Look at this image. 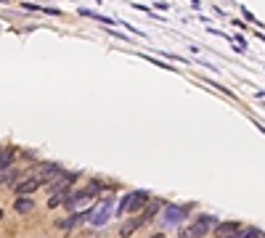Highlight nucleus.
<instances>
[{
	"label": "nucleus",
	"mask_w": 265,
	"mask_h": 238,
	"mask_svg": "<svg viewBox=\"0 0 265 238\" xmlns=\"http://www.w3.org/2000/svg\"><path fill=\"white\" fill-rule=\"evenodd\" d=\"M98 183H93V186H88L85 190H80V193H74V196H69L66 198V206H69V212H80V209H85L90 201H93V193H98Z\"/></svg>",
	"instance_id": "1"
},
{
	"label": "nucleus",
	"mask_w": 265,
	"mask_h": 238,
	"mask_svg": "<svg viewBox=\"0 0 265 238\" xmlns=\"http://www.w3.org/2000/svg\"><path fill=\"white\" fill-rule=\"evenodd\" d=\"M146 201H149V193H146V190H132V193H128L125 201L117 206V214L120 212H141L146 206Z\"/></svg>",
	"instance_id": "2"
},
{
	"label": "nucleus",
	"mask_w": 265,
	"mask_h": 238,
	"mask_svg": "<svg viewBox=\"0 0 265 238\" xmlns=\"http://www.w3.org/2000/svg\"><path fill=\"white\" fill-rule=\"evenodd\" d=\"M212 222H215L212 217H199L197 222H194V225H189V228L181 230V238H201V236H207Z\"/></svg>",
	"instance_id": "3"
},
{
	"label": "nucleus",
	"mask_w": 265,
	"mask_h": 238,
	"mask_svg": "<svg viewBox=\"0 0 265 238\" xmlns=\"http://www.w3.org/2000/svg\"><path fill=\"white\" fill-rule=\"evenodd\" d=\"M191 206H165V212H162V220H165V225H175V222H183L186 214H189Z\"/></svg>",
	"instance_id": "4"
},
{
	"label": "nucleus",
	"mask_w": 265,
	"mask_h": 238,
	"mask_svg": "<svg viewBox=\"0 0 265 238\" xmlns=\"http://www.w3.org/2000/svg\"><path fill=\"white\" fill-rule=\"evenodd\" d=\"M112 212H114V204H112V201H104V204L98 206V212L90 214V222H93L96 228H101V225L109 220V214H112Z\"/></svg>",
	"instance_id": "5"
},
{
	"label": "nucleus",
	"mask_w": 265,
	"mask_h": 238,
	"mask_svg": "<svg viewBox=\"0 0 265 238\" xmlns=\"http://www.w3.org/2000/svg\"><path fill=\"white\" fill-rule=\"evenodd\" d=\"M59 172H61V170H59L56 164H40V167H37V170H35L32 175H35V178H37V180H40L43 186H45V183H51V180L56 178Z\"/></svg>",
	"instance_id": "6"
},
{
	"label": "nucleus",
	"mask_w": 265,
	"mask_h": 238,
	"mask_svg": "<svg viewBox=\"0 0 265 238\" xmlns=\"http://www.w3.org/2000/svg\"><path fill=\"white\" fill-rule=\"evenodd\" d=\"M40 186H43V183H40V180H37V178H35V175H29V178H27V180H21V183H16V193H19V196H32V193H35V190H37V188H40Z\"/></svg>",
	"instance_id": "7"
},
{
	"label": "nucleus",
	"mask_w": 265,
	"mask_h": 238,
	"mask_svg": "<svg viewBox=\"0 0 265 238\" xmlns=\"http://www.w3.org/2000/svg\"><path fill=\"white\" fill-rule=\"evenodd\" d=\"M74 178L72 175H64V172H59L56 175V180H51V193H59V190H66L69 188V183H72Z\"/></svg>",
	"instance_id": "8"
},
{
	"label": "nucleus",
	"mask_w": 265,
	"mask_h": 238,
	"mask_svg": "<svg viewBox=\"0 0 265 238\" xmlns=\"http://www.w3.org/2000/svg\"><path fill=\"white\" fill-rule=\"evenodd\" d=\"M241 225H239V222H223V225H217V230H215V236L217 238H228L231 233H236V230H239Z\"/></svg>",
	"instance_id": "9"
},
{
	"label": "nucleus",
	"mask_w": 265,
	"mask_h": 238,
	"mask_svg": "<svg viewBox=\"0 0 265 238\" xmlns=\"http://www.w3.org/2000/svg\"><path fill=\"white\" fill-rule=\"evenodd\" d=\"M228 238H265L263 233H260V230H255V228H244V230H236V233H231Z\"/></svg>",
	"instance_id": "10"
},
{
	"label": "nucleus",
	"mask_w": 265,
	"mask_h": 238,
	"mask_svg": "<svg viewBox=\"0 0 265 238\" xmlns=\"http://www.w3.org/2000/svg\"><path fill=\"white\" fill-rule=\"evenodd\" d=\"M32 206H35L32 196H19V201H16V212H19V214H27V212H32Z\"/></svg>",
	"instance_id": "11"
},
{
	"label": "nucleus",
	"mask_w": 265,
	"mask_h": 238,
	"mask_svg": "<svg viewBox=\"0 0 265 238\" xmlns=\"http://www.w3.org/2000/svg\"><path fill=\"white\" fill-rule=\"evenodd\" d=\"M69 198V190H59V193H51V198H48V206L53 209V206H61V201H66Z\"/></svg>",
	"instance_id": "12"
},
{
	"label": "nucleus",
	"mask_w": 265,
	"mask_h": 238,
	"mask_svg": "<svg viewBox=\"0 0 265 238\" xmlns=\"http://www.w3.org/2000/svg\"><path fill=\"white\" fill-rule=\"evenodd\" d=\"M85 220V214L82 212H77V214H72V217H69V220H64V222H59V225L61 228H64V230H69V228H74V225H80V222Z\"/></svg>",
	"instance_id": "13"
},
{
	"label": "nucleus",
	"mask_w": 265,
	"mask_h": 238,
	"mask_svg": "<svg viewBox=\"0 0 265 238\" xmlns=\"http://www.w3.org/2000/svg\"><path fill=\"white\" fill-rule=\"evenodd\" d=\"M11 162H13V151L11 148H3V151H0V170L11 167Z\"/></svg>",
	"instance_id": "14"
},
{
	"label": "nucleus",
	"mask_w": 265,
	"mask_h": 238,
	"mask_svg": "<svg viewBox=\"0 0 265 238\" xmlns=\"http://www.w3.org/2000/svg\"><path fill=\"white\" fill-rule=\"evenodd\" d=\"M19 175H16V170H11V167H5V170H0V183H13Z\"/></svg>",
	"instance_id": "15"
},
{
	"label": "nucleus",
	"mask_w": 265,
	"mask_h": 238,
	"mask_svg": "<svg viewBox=\"0 0 265 238\" xmlns=\"http://www.w3.org/2000/svg\"><path fill=\"white\" fill-rule=\"evenodd\" d=\"M135 228H141V222H138V217L135 220H130V222H125V228H122V236L128 238V236H132L135 233Z\"/></svg>",
	"instance_id": "16"
},
{
	"label": "nucleus",
	"mask_w": 265,
	"mask_h": 238,
	"mask_svg": "<svg viewBox=\"0 0 265 238\" xmlns=\"http://www.w3.org/2000/svg\"><path fill=\"white\" fill-rule=\"evenodd\" d=\"M82 16H90V19H98V21H104V24H117L114 19H106V16H101V13H93V11H80Z\"/></svg>",
	"instance_id": "17"
},
{
	"label": "nucleus",
	"mask_w": 265,
	"mask_h": 238,
	"mask_svg": "<svg viewBox=\"0 0 265 238\" xmlns=\"http://www.w3.org/2000/svg\"><path fill=\"white\" fill-rule=\"evenodd\" d=\"M151 238H165V233H157V236H151Z\"/></svg>",
	"instance_id": "18"
},
{
	"label": "nucleus",
	"mask_w": 265,
	"mask_h": 238,
	"mask_svg": "<svg viewBox=\"0 0 265 238\" xmlns=\"http://www.w3.org/2000/svg\"><path fill=\"white\" fill-rule=\"evenodd\" d=\"M0 220H3V212H0Z\"/></svg>",
	"instance_id": "19"
}]
</instances>
